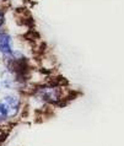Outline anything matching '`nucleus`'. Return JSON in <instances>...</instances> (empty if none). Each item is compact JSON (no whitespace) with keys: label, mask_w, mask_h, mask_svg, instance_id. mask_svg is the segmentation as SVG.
I'll list each match as a JSON object with an SVG mask.
<instances>
[{"label":"nucleus","mask_w":124,"mask_h":146,"mask_svg":"<svg viewBox=\"0 0 124 146\" xmlns=\"http://www.w3.org/2000/svg\"><path fill=\"white\" fill-rule=\"evenodd\" d=\"M4 63H5L6 68L9 71L15 72L19 76H23L29 70V65H27V59L19 52H11V53L4 54Z\"/></svg>","instance_id":"nucleus-1"},{"label":"nucleus","mask_w":124,"mask_h":146,"mask_svg":"<svg viewBox=\"0 0 124 146\" xmlns=\"http://www.w3.org/2000/svg\"><path fill=\"white\" fill-rule=\"evenodd\" d=\"M9 118V115H7V112H6V108L4 107V104L0 102V120H4Z\"/></svg>","instance_id":"nucleus-4"},{"label":"nucleus","mask_w":124,"mask_h":146,"mask_svg":"<svg viewBox=\"0 0 124 146\" xmlns=\"http://www.w3.org/2000/svg\"><path fill=\"white\" fill-rule=\"evenodd\" d=\"M5 23V17H4V13L0 11V32H3V26Z\"/></svg>","instance_id":"nucleus-5"},{"label":"nucleus","mask_w":124,"mask_h":146,"mask_svg":"<svg viewBox=\"0 0 124 146\" xmlns=\"http://www.w3.org/2000/svg\"><path fill=\"white\" fill-rule=\"evenodd\" d=\"M1 103L4 104V107L6 108L9 118L15 117L20 111V101L14 96H6L5 98L1 101Z\"/></svg>","instance_id":"nucleus-2"},{"label":"nucleus","mask_w":124,"mask_h":146,"mask_svg":"<svg viewBox=\"0 0 124 146\" xmlns=\"http://www.w3.org/2000/svg\"><path fill=\"white\" fill-rule=\"evenodd\" d=\"M11 37L6 32H0V53H11Z\"/></svg>","instance_id":"nucleus-3"}]
</instances>
